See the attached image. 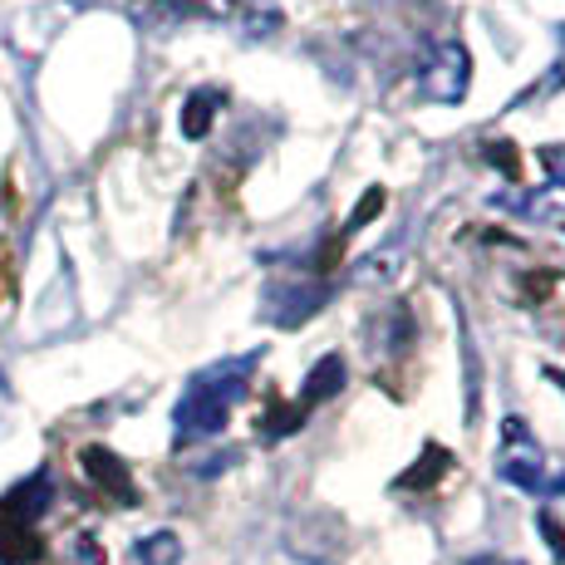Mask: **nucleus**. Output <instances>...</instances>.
Returning a JSON list of instances; mask_svg holds the SVG:
<instances>
[{
	"instance_id": "8",
	"label": "nucleus",
	"mask_w": 565,
	"mask_h": 565,
	"mask_svg": "<svg viewBox=\"0 0 565 565\" xmlns=\"http://www.w3.org/2000/svg\"><path fill=\"white\" fill-rule=\"evenodd\" d=\"M226 15H236L252 35H276L280 30V6L276 0H222Z\"/></svg>"
},
{
	"instance_id": "9",
	"label": "nucleus",
	"mask_w": 565,
	"mask_h": 565,
	"mask_svg": "<svg viewBox=\"0 0 565 565\" xmlns=\"http://www.w3.org/2000/svg\"><path fill=\"white\" fill-rule=\"evenodd\" d=\"M280 300H286V306H296V310H290V324H306L310 315L324 306V286H270L266 306H280ZM290 324H286V330H290Z\"/></svg>"
},
{
	"instance_id": "6",
	"label": "nucleus",
	"mask_w": 565,
	"mask_h": 565,
	"mask_svg": "<svg viewBox=\"0 0 565 565\" xmlns=\"http://www.w3.org/2000/svg\"><path fill=\"white\" fill-rule=\"evenodd\" d=\"M340 388H344V360H340V354H324V360H320V364H315L310 374H306V388H300V398H296V404L310 413V408L330 404V398L340 394Z\"/></svg>"
},
{
	"instance_id": "5",
	"label": "nucleus",
	"mask_w": 565,
	"mask_h": 565,
	"mask_svg": "<svg viewBox=\"0 0 565 565\" xmlns=\"http://www.w3.org/2000/svg\"><path fill=\"white\" fill-rule=\"evenodd\" d=\"M79 462H84V477H89V482L99 487L104 497H114V502H124V507H134V502H138L134 477H128V467L118 462L108 448H84V452H79Z\"/></svg>"
},
{
	"instance_id": "11",
	"label": "nucleus",
	"mask_w": 565,
	"mask_h": 565,
	"mask_svg": "<svg viewBox=\"0 0 565 565\" xmlns=\"http://www.w3.org/2000/svg\"><path fill=\"white\" fill-rule=\"evenodd\" d=\"M138 561L143 565H178L182 561V541L172 531H153V536L138 541Z\"/></svg>"
},
{
	"instance_id": "7",
	"label": "nucleus",
	"mask_w": 565,
	"mask_h": 565,
	"mask_svg": "<svg viewBox=\"0 0 565 565\" xmlns=\"http://www.w3.org/2000/svg\"><path fill=\"white\" fill-rule=\"evenodd\" d=\"M226 104V94L222 89H192L188 94V104H182V138H206V128H212V118H216V108Z\"/></svg>"
},
{
	"instance_id": "17",
	"label": "nucleus",
	"mask_w": 565,
	"mask_h": 565,
	"mask_svg": "<svg viewBox=\"0 0 565 565\" xmlns=\"http://www.w3.org/2000/svg\"><path fill=\"white\" fill-rule=\"evenodd\" d=\"M546 379H556V384L565 388V369H546Z\"/></svg>"
},
{
	"instance_id": "12",
	"label": "nucleus",
	"mask_w": 565,
	"mask_h": 565,
	"mask_svg": "<svg viewBox=\"0 0 565 565\" xmlns=\"http://www.w3.org/2000/svg\"><path fill=\"white\" fill-rule=\"evenodd\" d=\"M300 423H306V408L300 404H276L266 418H260V438L276 443V438H286V433H296Z\"/></svg>"
},
{
	"instance_id": "16",
	"label": "nucleus",
	"mask_w": 565,
	"mask_h": 565,
	"mask_svg": "<svg viewBox=\"0 0 565 565\" xmlns=\"http://www.w3.org/2000/svg\"><path fill=\"white\" fill-rule=\"evenodd\" d=\"M6 404H10V384H6V374H0V418H6Z\"/></svg>"
},
{
	"instance_id": "3",
	"label": "nucleus",
	"mask_w": 565,
	"mask_h": 565,
	"mask_svg": "<svg viewBox=\"0 0 565 565\" xmlns=\"http://www.w3.org/2000/svg\"><path fill=\"white\" fill-rule=\"evenodd\" d=\"M502 443H507V448H502V462H497V472H502L512 487H521V492H541V497L565 492V477H556L546 467L541 448L526 438V423H521V418H507Z\"/></svg>"
},
{
	"instance_id": "15",
	"label": "nucleus",
	"mask_w": 565,
	"mask_h": 565,
	"mask_svg": "<svg viewBox=\"0 0 565 565\" xmlns=\"http://www.w3.org/2000/svg\"><path fill=\"white\" fill-rule=\"evenodd\" d=\"M541 531H546V541H551V551H556V561H565V531L556 526V516H551V512H541Z\"/></svg>"
},
{
	"instance_id": "2",
	"label": "nucleus",
	"mask_w": 565,
	"mask_h": 565,
	"mask_svg": "<svg viewBox=\"0 0 565 565\" xmlns=\"http://www.w3.org/2000/svg\"><path fill=\"white\" fill-rule=\"evenodd\" d=\"M50 497H54V482L50 472H35L25 477L20 487H10L0 497V556L6 561H35L40 551V516L50 512Z\"/></svg>"
},
{
	"instance_id": "14",
	"label": "nucleus",
	"mask_w": 565,
	"mask_h": 565,
	"mask_svg": "<svg viewBox=\"0 0 565 565\" xmlns=\"http://www.w3.org/2000/svg\"><path fill=\"white\" fill-rule=\"evenodd\" d=\"M487 162H492V168H502L512 182L521 178V158H516L512 143H487Z\"/></svg>"
},
{
	"instance_id": "13",
	"label": "nucleus",
	"mask_w": 565,
	"mask_h": 565,
	"mask_svg": "<svg viewBox=\"0 0 565 565\" xmlns=\"http://www.w3.org/2000/svg\"><path fill=\"white\" fill-rule=\"evenodd\" d=\"M384 202H388V198H384V188H369V192H364V202L354 206V216H350V222H344V232H360V226L369 222V216H374V212H384Z\"/></svg>"
},
{
	"instance_id": "10",
	"label": "nucleus",
	"mask_w": 565,
	"mask_h": 565,
	"mask_svg": "<svg viewBox=\"0 0 565 565\" xmlns=\"http://www.w3.org/2000/svg\"><path fill=\"white\" fill-rule=\"evenodd\" d=\"M448 467H452L448 448H438V443H428V448H423V458L413 462L404 477H398V487H404V492H408V487H433L443 472H448Z\"/></svg>"
},
{
	"instance_id": "1",
	"label": "nucleus",
	"mask_w": 565,
	"mask_h": 565,
	"mask_svg": "<svg viewBox=\"0 0 565 565\" xmlns=\"http://www.w3.org/2000/svg\"><path fill=\"white\" fill-rule=\"evenodd\" d=\"M256 364H260V354H236V360L206 364L188 379L178 408H172V438H178V448L182 443H206L226 428L232 408L242 404L246 388H252Z\"/></svg>"
},
{
	"instance_id": "4",
	"label": "nucleus",
	"mask_w": 565,
	"mask_h": 565,
	"mask_svg": "<svg viewBox=\"0 0 565 565\" xmlns=\"http://www.w3.org/2000/svg\"><path fill=\"white\" fill-rule=\"evenodd\" d=\"M472 89V54L462 40H438L418 70V94L433 104H462Z\"/></svg>"
}]
</instances>
